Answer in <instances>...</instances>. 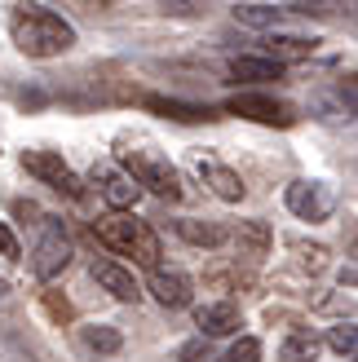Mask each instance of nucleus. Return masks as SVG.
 Masks as SVG:
<instances>
[{"label": "nucleus", "mask_w": 358, "mask_h": 362, "mask_svg": "<svg viewBox=\"0 0 358 362\" xmlns=\"http://www.w3.org/2000/svg\"><path fill=\"white\" fill-rule=\"evenodd\" d=\"M283 204H288L292 216H301V221H328V216L336 212V190L328 186V181H292L288 190H283Z\"/></svg>", "instance_id": "obj_6"}, {"label": "nucleus", "mask_w": 358, "mask_h": 362, "mask_svg": "<svg viewBox=\"0 0 358 362\" xmlns=\"http://www.w3.org/2000/svg\"><path fill=\"white\" fill-rule=\"evenodd\" d=\"M177 234H182L186 243H195V247H221V243L230 239L226 226H217V221H195V216L177 221Z\"/></svg>", "instance_id": "obj_16"}, {"label": "nucleus", "mask_w": 358, "mask_h": 362, "mask_svg": "<svg viewBox=\"0 0 358 362\" xmlns=\"http://www.w3.org/2000/svg\"><path fill=\"white\" fill-rule=\"evenodd\" d=\"M88 181L98 186V194H102L111 208H133L137 199H142V181H137L129 168L111 164V159H98V164L88 168Z\"/></svg>", "instance_id": "obj_8"}, {"label": "nucleus", "mask_w": 358, "mask_h": 362, "mask_svg": "<svg viewBox=\"0 0 358 362\" xmlns=\"http://www.w3.org/2000/svg\"><path fill=\"white\" fill-rule=\"evenodd\" d=\"M45 305H49V314L58 318V322H67V318H71V305H67V300H58L53 292H45Z\"/></svg>", "instance_id": "obj_27"}, {"label": "nucleus", "mask_w": 358, "mask_h": 362, "mask_svg": "<svg viewBox=\"0 0 358 362\" xmlns=\"http://www.w3.org/2000/svg\"><path fill=\"white\" fill-rule=\"evenodd\" d=\"M226 111L239 115V119L265 124V129H292V124H296V106L279 102L270 93H235V98L226 102Z\"/></svg>", "instance_id": "obj_7"}, {"label": "nucleus", "mask_w": 358, "mask_h": 362, "mask_svg": "<svg viewBox=\"0 0 358 362\" xmlns=\"http://www.w3.org/2000/svg\"><path fill=\"white\" fill-rule=\"evenodd\" d=\"M67 265H71V234H67V226L58 221V216H45L40 239H35V247H31V274L40 283H49V279H58Z\"/></svg>", "instance_id": "obj_4"}, {"label": "nucleus", "mask_w": 358, "mask_h": 362, "mask_svg": "<svg viewBox=\"0 0 358 362\" xmlns=\"http://www.w3.org/2000/svg\"><path fill=\"white\" fill-rule=\"evenodd\" d=\"M9 35L23 58H62L67 49H76V27L67 23L62 13H53L45 5H35V0H27V5H18L9 13Z\"/></svg>", "instance_id": "obj_1"}, {"label": "nucleus", "mask_w": 358, "mask_h": 362, "mask_svg": "<svg viewBox=\"0 0 358 362\" xmlns=\"http://www.w3.org/2000/svg\"><path fill=\"white\" fill-rule=\"evenodd\" d=\"M93 279H98L115 300H124V305H137V296H142L137 279H133L124 265H115V261H93Z\"/></svg>", "instance_id": "obj_13"}, {"label": "nucleus", "mask_w": 358, "mask_h": 362, "mask_svg": "<svg viewBox=\"0 0 358 362\" xmlns=\"http://www.w3.org/2000/svg\"><path fill=\"white\" fill-rule=\"evenodd\" d=\"M314 49H318L314 35H292V31H270L261 40V53H270L279 62H306V58H314Z\"/></svg>", "instance_id": "obj_12"}, {"label": "nucleus", "mask_w": 358, "mask_h": 362, "mask_svg": "<svg viewBox=\"0 0 358 362\" xmlns=\"http://www.w3.org/2000/svg\"><path fill=\"white\" fill-rule=\"evenodd\" d=\"M23 168L49 190H58L67 199H84V181L76 177V168H71L58 151H23Z\"/></svg>", "instance_id": "obj_5"}, {"label": "nucleus", "mask_w": 358, "mask_h": 362, "mask_svg": "<svg viewBox=\"0 0 358 362\" xmlns=\"http://www.w3.org/2000/svg\"><path fill=\"white\" fill-rule=\"evenodd\" d=\"M292 9H270V5H235V23L243 27H257V31H279L288 23Z\"/></svg>", "instance_id": "obj_18"}, {"label": "nucleus", "mask_w": 358, "mask_h": 362, "mask_svg": "<svg viewBox=\"0 0 358 362\" xmlns=\"http://www.w3.org/2000/svg\"><path fill=\"white\" fill-rule=\"evenodd\" d=\"M292 252H296V265L301 269H310V274H318V269L328 265V247H318V243H292Z\"/></svg>", "instance_id": "obj_24"}, {"label": "nucleus", "mask_w": 358, "mask_h": 362, "mask_svg": "<svg viewBox=\"0 0 358 362\" xmlns=\"http://www.w3.org/2000/svg\"><path fill=\"white\" fill-rule=\"evenodd\" d=\"M190 168L204 177V186L221 199V204H239V199L248 194V186H243V177L235 173V168H226L221 159H212V155H204V151H190Z\"/></svg>", "instance_id": "obj_9"}, {"label": "nucleus", "mask_w": 358, "mask_h": 362, "mask_svg": "<svg viewBox=\"0 0 358 362\" xmlns=\"http://www.w3.org/2000/svg\"><path fill=\"white\" fill-rule=\"evenodd\" d=\"M230 239H235V252L239 257H248V261H261L265 252H270V243H275V234H270V226L265 221H239V230L230 234Z\"/></svg>", "instance_id": "obj_14"}, {"label": "nucleus", "mask_w": 358, "mask_h": 362, "mask_svg": "<svg viewBox=\"0 0 358 362\" xmlns=\"http://www.w3.org/2000/svg\"><path fill=\"white\" fill-rule=\"evenodd\" d=\"M80 340H84V349H88V354H120V349H124V336H120L115 327H106V322H93V327H84Z\"/></svg>", "instance_id": "obj_20"}, {"label": "nucleus", "mask_w": 358, "mask_h": 362, "mask_svg": "<svg viewBox=\"0 0 358 362\" xmlns=\"http://www.w3.org/2000/svg\"><path fill=\"white\" fill-rule=\"evenodd\" d=\"M323 345H328V340H318L310 327H296L288 340H283V349H279V362H314Z\"/></svg>", "instance_id": "obj_17"}, {"label": "nucleus", "mask_w": 358, "mask_h": 362, "mask_svg": "<svg viewBox=\"0 0 358 362\" xmlns=\"http://www.w3.org/2000/svg\"><path fill=\"white\" fill-rule=\"evenodd\" d=\"M120 164L142 181V190H151V194H159V199H168V204L186 199L182 173H177L164 155H155V151H137V146H133V151H120Z\"/></svg>", "instance_id": "obj_3"}, {"label": "nucleus", "mask_w": 358, "mask_h": 362, "mask_svg": "<svg viewBox=\"0 0 358 362\" xmlns=\"http://www.w3.org/2000/svg\"><path fill=\"white\" fill-rule=\"evenodd\" d=\"M221 362H261V340L257 336H239L235 345L221 354Z\"/></svg>", "instance_id": "obj_23"}, {"label": "nucleus", "mask_w": 358, "mask_h": 362, "mask_svg": "<svg viewBox=\"0 0 358 362\" xmlns=\"http://www.w3.org/2000/svg\"><path fill=\"white\" fill-rule=\"evenodd\" d=\"M146 106H151V111H159V115L186 119V124H195V119H212V111H208V106H195V102H177V98H146Z\"/></svg>", "instance_id": "obj_19"}, {"label": "nucleus", "mask_w": 358, "mask_h": 362, "mask_svg": "<svg viewBox=\"0 0 358 362\" xmlns=\"http://www.w3.org/2000/svg\"><path fill=\"white\" fill-rule=\"evenodd\" d=\"M195 327L204 336H235L239 332V305L235 300H204L195 305Z\"/></svg>", "instance_id": "obj_10"}, {"label": "nucleus", "mask_w": 358, "mask_h": 362, "mask_svg": "<svg viewBox=\"0 0 358 362\" xmlns=\"http://www.w3.org/2000/svg\"><path fill=\"white\" fill-rule=\"evenodd\" d=\"M208 340H212V336L200 332L190 345H182V354H177V358H182V362H204V358H208Z\"/></svg>", "instance_id": "obj_25"}, {"label": "nucleus", "mask_w": 358, "mask_h": 362, "mask_svg": "<svg viewBox=\"0 0 358 362\" xmlns=\"http://www.w3.org/2000/svg\"><path fill=\"white\" fill-rule=\"evenodd\" d=\"M0 296H9V283L5 279H0Z\"/></svg>", "instance_id": "obj_28"}, {"label": "nucleus", "mask_w": 358, "mask_h": 362, "mask_svg": "<svg viewBox=\"0 0 358 362\" xmlns=\"http://www.w3.org/2000/svg\"><path fill=\"white\" fill-rule=\"evenodd\" d=\"M328 349H336L341 358H354L358 354V322H336V327H328Z\"/></svg>", "instance_id": "obj_22"}, {"label": "nucleus", "mask_w": 358, "mask_h": 362, "mask_svg": "<svg viewBox=\"0 0 358 362\" xmlns=\"http://www.w3.org/2000/svg\"><path fill=\"white\" fill-rule=\"evenodd\" d=\"M190 279L182 274V269H164V265H155L151 269V296L164 305V310H182V305H190Z\"/></svg>", "instance_id": "obj_11"}, {"label": "nucleus", "mask_w": 358, "mask_h": 362, "mask_svg": "<svg viewBox=\"0 0 358 362\" xmlns=\"http://www.w3.org/2000/svg\"><path fill=\"white\" fill-rule=\"evenodd\" d=\"M88 234H93L106 252L133 257V265H146V269H155L159 257H164V252H159V234L146 221H137L129 208H115L111 216H98V221L88 226Z\"/></svg>", "instance_id": "obj_2"}, {"label": "nucleus", "mask_w": 358, "mask_h": 362, "mask_svg": "<svg viewBox=\"0 0 358 362\" xmlns=\"http://www.w3.org/2000/svg\"><path fill=\"white\" fill-rule=\"evenodd\" d=\"M0 257H9V261H18V257H23V247H18V239H13L9 221H0Z\"/></svg>", "instance_id": "obj_26"}, {"label": "nucleus", "mask_w": 358, "mask_h": 362, "mask_svg": "<svg viewBox=\"0 0 358 362\" xmlns=\"http://www.w3.org/2000/svg\"><path fill=\"white\" fill-rule=\"evenodd\" d=\"M283 66H288V62L261 53V58H235V62H230V76L243 80V84H265V80H283Z\"/></svg>", "instance_id": "obj_15"}, {"label": "nucleus", "mask_w": 358, "mask_h": 362, "mask_svg": "<svg viewBox=\"0 0 358 362\" xmlns=\"http://www.w3.org/2000/svg\"><path fill=\"white\" fill-rule=\"evenodd\" d=\"M292 13H314V18H336V13H350V9H358V5H350V0H283Z\"/></svg>", "instance_id": "obj_21"}]
</instances>
